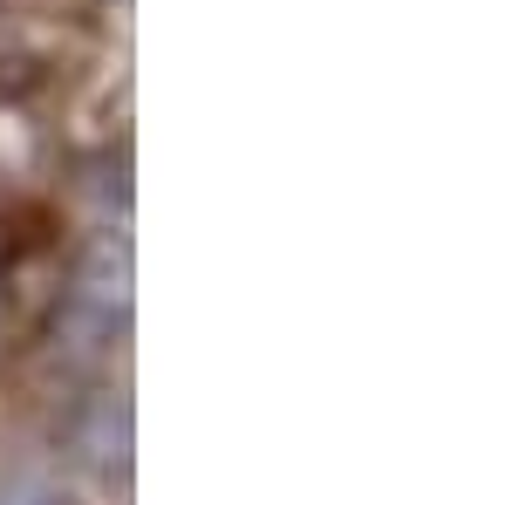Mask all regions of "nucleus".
Masks as SVG:
<instances>
[{"label": "nucleus", "mask_w": 512, "mask_h": 505, "mask_svg": "<svg viewBox=\"0 0 512 505\" xmlns=\"http://www.w3.org/2000/svg\"><path fill=\"white\" fill-rule=\"evenodd\" d=\"M62 444L96 485H123L130 478V396L123 389H82L69 424H62Z\"/></svg>", "instance_id": "f03ea898"}, {"label": "nucleus", "mask_w": 512, "mask_h": 505, "mask_svg": "<svg viewBox=\"0 0 512 505\" xmlns=\"http://www.w3.org/2000/svg\"><path fill=\"white\" fill-rule=\"evenodd\" d=\"M0 505H69V492L48 471H14V478H0Z\"/></svg>", "instance_id": "7ed1b4c3"}, {"label": "nucleus", "mask_w": 512, "mask_h": 505, "mask_svg": "<svg viewBox=\"0 0 512 505\" xmlns=\"http://www.w3.org/2000/svg\"><path fill=\"white\" fill-rule=\"evenodd\" d=\"M123 314H130V246H123V233H96L76 260V287H69L55 335H69L76 349L96 355L123 328Z\"/></svg>", "instance_id": "f257e3e1"}]
</instances>
